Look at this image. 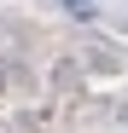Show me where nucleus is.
<instances>
[{"instance_id":"nucleus-1","label":"nucleus","mask_w":128,"mask_h":133,"mask_svg":"<svg viewBox=\"0 0 128 133\" xmlns=\"http://www.w3.org/2000/svg\"><path fill=\"white\" fill-rule=\"evenodd\" d=\"M64 12H76V17H93V0H64Z\"/></svg>"},{"instance_id":"nucleus-2","label":"nucleus","mask_w":128,"mask_h":133,"mask_svg":"<svg viewBox=\"0 0 128 133\" xmlns=\"http://www.w3.org/2000/svg\"><path fill=\"white\" fill-rule=\"evenodd\" d=\"M0 87H6V75H0Z\"/></svg>"}]
</instances>
